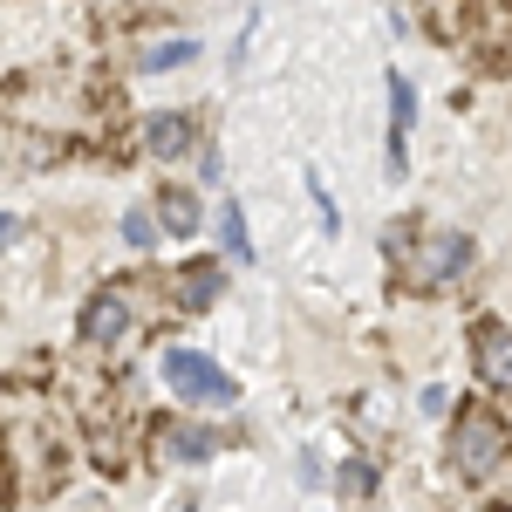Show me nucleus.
<instances>
[{
	"instance_id": "obj_2",
	"label": "nucleus",
	"mask_w": 512,
	"mask_h": 512,
	"mask_svg": "<svg viewBox=\"0 0 512 512\" xmlns=\"http://www.w3.org/2000/svg\"><path fill=\"white\" fill-rule=\"evenodd\" d=\"M164 383L178 396H192V403H233L239 383L212 362V355H198V349H171L164 355Z\"/></svg>"
},
{
	"instance_id": "obj_11",
	"label": "nucleus",
	"mask_w": 512,
	"mask_h": 512,
	"mask_svg": "<svg viewBox=\"0 0 512 512\" xmlns=\"http://www.w3.org/2000/svg\"><path fill=\"white\" fill-rule=\"evenodd\" d=\"M369 492H376V465H369V458H349V465H342V499L362 506Z\"/></svg>"
},
{
	"instance_id": "obj_13",
	"label": "nucleus",
	"mask_w": 512,
	"mask_h": 512,
	"mask_svg": "<svg viewBox=\"0 0 512 512\" xmlns=\"http://www.w3.org/2000/svg\"><path fill=\"white\" fill-rule=\"evenodd\" d=\"M198 48L192 41H158V48H144V69H178V62H192Z\"/></svg>"
},
{
	"instance_id": "obj_5",
	"label": "nucleus",
	"mask_w": 512,
	"mask_h": 512,
	"mask_svg": "<svg viewBox=\"0 0 512 512\" xmlns=\"http://www.w3.org/2000/svg\"><path fill=\"white\" fill-rule=\"evenodd\" d=\"M472 349H478V376H485L492 390H506V396H512V328L485 321V328L472 335Z\"/></svg>"
},
{
	"instance_id": "obj_15",
	"label": "nucleus",
	"mask_w": 512,
	"mask_h": 512,
	"mask_svg": "<svg viewBox=\"0 0 512 512\" xmlns=\"http://www.w3.org/2000/svg\"><path fill=\"white\" fill-rule=\"evenodd\" d=\"M14 239H21V219H7V212H0V253H7Z\"/></svg>"
},
{
	"instance_id": "obj_9",
	"label": "nucleus",
	"mask_w": 512,
	"mask_h": 512,
	"mask_svg": "<svg viewBox=\"0 0 512 512\" xmlns=\"http://www.w3.org/2000/svg\"><path fill=\"white\" fill-rule=\"evenodd\" d=\"M417 117V96H410V82L390 76V171H403V130Z\"/></svg>"
},
{
	"instance_id": "obj_1",
	"label": "nucleus",
	"mask_w": 512,
	"mask_h": 512,
	"mask_svg": "<svg viewBox=\"0 0 512 512\" xmlns=\"http://www.w3.org/2000/svg\"><path fill=\"white\" fill-rule=\"evenodd\" d=\"M506 451H512V437H506V424H499L492 410L458 417V431H451V465H458L465 478L499 472V465H506Z\"/></svg>"
},
{
	"instance_id": "obj_12",
	"label": "nucleus",
	"mask_w": 512,
	"mask_h": 512,
	"mask_svg": "<svg viewBox=\"0 0 512 512\" xmlns=\"http://www.w3.org/2000/svg\"><path fill=\"white\" fill-rule=\"evenodd\" d=\"M219 233H226V253H233V260H253V239H246V219H239L233 198H226V212H219Z\"/></svg>"
},
{
	"instance_id": "obj_14",
	"label": "nucleus",
	"mask_w": 512,
	"mask_h": 512,
	"mask_svg": "<svg viewBox=\"0 0 512 512\" xmlns=\"http://www.w3.org/2000/svg\"><path fill=\"white\" fill-rule=\"evenodd\" d=\"M123 239H130V246H151V239H158V226H151V212H144V205H137V212H123Z\"/></svg>"
},
{
	"instance_id": "obj_4",
	"label": "nucleus",
	"mask_w": 512,
	"mask_h": 512,
	"mask_svg": "<svg viewBox=\"0 0 512 512\" xmlns=\"http://www.w3.org/2000/svg\"><path fill=\"white\" fill-rule=\"evenodd\" d=\"M472 267V239L465 233H437V239H424V253H417V280L424 287H444V280H458Z\"/></svg>"
},
{
	"instance_id": "obj_3",
	"label": "nucleus",
	"mask_w": 512,
	"mask_h": 512,
	"mask_svg": "<svg viewBox=\"0 0 512 512\" xmlns=\"http://www.w3.org/2000/svg\"><path fill=\"white\" fill-rule=\"evenodd\" d=\"M130 335V294L123 287H103V294H89V308H82V342H96V349H110Z\"/></svg>"
},
{
	"instance_id": "obj_10",
	"label": "nucleus",
	"mask_w": 512,
	"mask_h": 512,
	"mask_svg": "<svg viewBox=\"0 0 512 512\" xmlns=\"http://www.w3.org/2000/svg\"><path fill=\"white\" fill-rule=\"evenodd\" d=\"M158 226L178 233V239H192L198 233V198L192 192H158Z\"/></svg>"
},
{
	"instance_id": "obj_7",
	"label": "nucleus",
	"mask_w": 512,
	"mask_h": 512,
	"mask_svg": "<svg viewBox=\"0 0 512 512\" xmlns=\"http://www.w3.org/2000/svg\"><path fill=\"white\" fill-rule=\"evenodd\" d=\"M219 451V437L205 431V424H171L164 431V458H178V465H205Z\"/></svg>"
},
{
	"instance_id": "obj_6",
	"label": "nucleus",
	"mask_w": 512,
	"mask_h": 512,
	"mask_svg": "<svg viewBox=\"0 0 512 512\" xmlns=\"http://www.w3.org/2000/svg\"><path fill=\"white\" fill-rule=\"evenodd\" d=\"M144 144H151V158H185L192 151V117H178V110H164V117L144 123Z\"/></svg>"
},
{
	"instance_id": "obj_8",
	"label": "nucleus",
	"mask_w": 512,
	"mask_h": 512,
	"mask_svg": "<svg viewBox=\"0 0 512 512\" xmlns=\"http://www.w3.org/2000/svg\"><path fill=\"white\" fill-rule=\"evenodd\" d=\"M205 301H219V267L192 260V267L178 274V308H185V315H205Z\"/></svg>"
}]
</instances>
